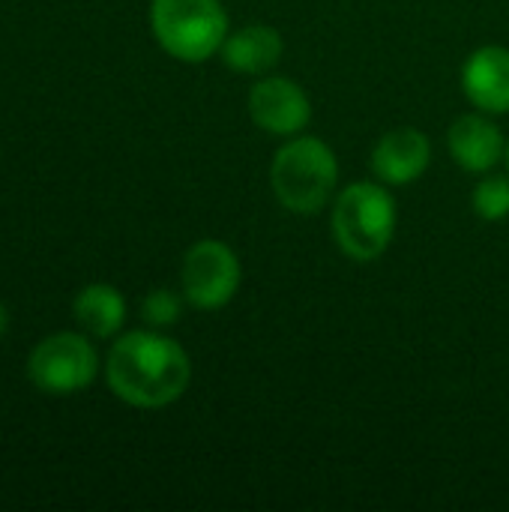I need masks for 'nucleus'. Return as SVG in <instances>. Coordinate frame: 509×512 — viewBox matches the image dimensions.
Returning <instances> with one entry per match:
<instances>
[{"label":"nucleus","mask_w":509,"mask_h":512,"mask_svg":"<svg viewBox=\"0 0 509 512\" xmlns=\"http://www.w3.org/2000/svg\"><path fill=\"white\" fill-rule=\"evenodd\" d=\"M396 234V201L387 183H351L333 204V240L354 261L381 258Z\"/></svg>","instance_id":"obj_3"},{"label":"nucleus","mask_w":509,"mask_h":512,"mask_svg":"<svg viewBox=\"0 0 509 512\" xmlns=\"http://www.w3.org/2000/svg\"><path fill=\"white\" fill-rule=\"evenodd\" d=\"M504 159H507V168H509V144H507V156H504Z\"/></svg>","instance_id":"obj_16"},{"label":"nucleus","mask_w":509,"mask_h":512,"mask_svg":"<svg viewBox=\"0 0 509 512\" xmlns=\"http://www.w3.org/2000/svg\"><path fill=\"white\" fill-rule=\"evenodd\" d=\"M99 354L84 333H51L27 357V381L45 396H72L96 381Z\"/></svg>","instance_id":"obj_5"},{"label":"nucleus","mask_w":509,"mask_h":512,"mask_svg":"<svg viewBox=\"0 0 509 512\" xmlns=\"http://www.w3.org/2000/svg\"><path fill=\"white\" fill-rule=\"evenodd\" d=\"M249 114L258 129L270 135H300L312 120L306 90L291 78H261L249 90Z\"/></svg>","instance_id":"obj_7"},{"label":"nucleus","mask_w":509,"mask_h":512,"mask_svg":"<svg viewBox=\"0 0 509 512\" xmlns=\"http://www.w3.org/2000/svg\"><path fill=\"white\" fill-rule=\"evenodd\" d=\"M447 147L456 165L471 174L492 171L507 156L504 132L483 114H462L447 135Z\"/></svg>","instance_id":"obj_10"},{"label":"nucleus","mask_w":509,"mask_h":512,"mask_svg":"<svg viewBox=\"0 0 509 512\" xmlns=\"http://www.w3.org/2000/svg\"><path fill=\"white\" fill-rule=\"evenodd\" d=\"M432 162L429 138L414 126H399L381 135L372 150V171L387 186H408L426 174Z\"/></svg>","instance_id":"obj_8"},{"label":"nucleus","mask_w":509,"mask_h":512,"mask_svg":"<svg viewBox=\"0 0 509 512\" xmlns=\"http://www.w3.org/2000/svg\"><path fill=\"white\" fill-rule=\"evenodd\" d=\"M180 282H183V297L195 309L201 312L225 309L237 297L243 282L240 258L222 240H198L195 246H189L183 258Z\"/></svg>","instance_id":"obj_6"},{"label":"nucleus","mask_w":509,"mask_h":512,"mask_svg":"<svg viewBox=\"0 0 509 512\" xmlns=\"http://www.w3.org/2000/svg\"><path fill=\"white\" fill-rule=\"evenodd\" d=\"M105 381L120 402L156 411L174 405L186 393L192 363L183 345L171 336H162L153 327L129 330L108 351Z\"/></svg>","instance_id":"obj_1"},{"label":"nucleus","mask_w":509,"mask_h":512,"mask_svg":"<svg viewBox=\"0 0 509 512\" xmlns=\"http://www.w3.org/2000/svg\"><path fill=\"white\" fill-rule=\"evenodd\" d=\"M150 27L165 54L204 63L222 51L228 15L219 0H150Z\"/></svg>","instance_id":"obj_4"},{"label":"nucleus","mask_w":509,"mask_h":512,"mask_svg":"<svg viewBox=\"0 0 509 512\" xmlns=\"http://www.w3.org/2000/svg\"><path fill=\"white\" fill-rule=\"evenodd\" d=\"M183 312V303H180V294H174L171 288H156L144 297L141 303V318L147 321V327L153 330H162V327H171L177 324Z\"/></svg>","instance_id":"obj_14"},{"label":"nucleus","mask_w":509,"mask_h":512,"mask_svg":"<svg viewBox=\"0 0 509 512\" xmlns=\"http://www.w3.org/2000/svg\"><path fill=\"white\" fill-rule=\"evenodd\" d=\"M270 183L285 210L300 216L318 213L327 201H333L339 186V159L321 138H291L273 156Z\"/></svg>","instance_id":"obj_2"},{"label":"nucleus","mask_w":509,"mask_h":512,"mask_svg":"<svg viewBox=\"0 0 509 512\" xmlns=\"http://www.w3.org/2000/svg\"><path fill=\"white\" fill-rule=\"evenodd\" d=\"M72 315L84 333H90L96 339H111L123 330L126 300L114 285L93 282V285L78 291V297L72 303Z\"/></svg>","instance_id":"obj_12"},{"label":"nucleus","mask_w":509,"mask_h":512,"mask_svg":"<svg viewBox=\"0 0 509 512\" xmlns=\"http://www.w3.org/2000/svg\"><path fill=\"white\" fill-rule=\"evenodd\" d=\"M462 87L483 114H509V48H477L462 66Z\"/></svg>","instance_id":"obj_9"},{"label":"nucleus","mask_w":509,"mask_h":512,"mask_svg":"<svg viewBox=\"0 0 509 512\" xmlns=\"http://www.w3.org/2000/svg\"><path fill=\"white\" fill-rule=\"evenodd\" d=\"M285 51V42L276 27L267 24H249L237 33H228L222 42V60L228 69L240 75H264L279 63Z\"/></svg>","instance_id":"obj_11"},{"label":"nucleus","mask_w":509,"mask_h":512,"mask_svg":"<svg viewBox=\"0 0 509 512\" xmlns=\"http://www.w3.org/2000/svg\"><path fill=\"white\" fill-rule=\"evenodd\" d=\"M474 213L486 222H498L509 216V180L507 177H486L474 186L471 195Z\"/></svg>","instance_id":"obj_13"},{"label":"nucleus","mask_w":509,"mask_h":512,"mask_svg":"<svg viewBox=\"0 0 509 512\" xmlns=\"http://www.w3.org/2000/svg\"><path fill=\"white\" fill-rule=\"evenodd\" d=\"M6 330H9V309L0 303V339L6 336Z\"/></svg>","instance_id":"obj_15"}]
</instances>
